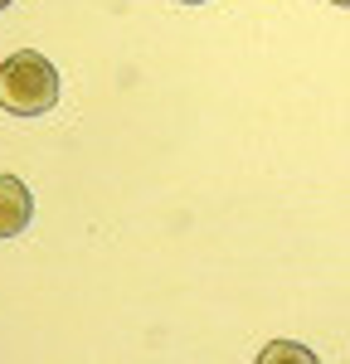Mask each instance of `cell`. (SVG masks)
<instances>
[{"label": "cell", "mask_w": 350, "mask_h": 364, "mask_svg": "<svg viewBox=\"0 0 350 364\" xmlns=\"http://www.w3.org/2000/svg\"><path fill=\"white\" fill-rule=\"evenodd\" d=\"M277 360L317 364V355H312V350H302V345H287V340H277V345H267V350H262V364H277Z\"/></svg>", "instance_id": "obj_3"}, {"label": "cell", "mask_w": 350, "mask_h": 364, "mask_svg": "<svg viewBox=\"0 0 350 364\" xmlns=\"http://www.w3.org/2000/svg\"><path fill=\"white\" fill-rule=\"evenodd\" d=\"M180 5H204V0H180Z\"/></svg>", "instance_id": "obj_4"}, {"label": "cell", "mask_w": 350, "mask_h": 364, "mask_svg": "<svg viewBox=\"0 0 350 364\" xmlns=\"http://www.w3.org/2000/svg\"><path fill=\"white\" fill-rule=\"evenodd\" d=\"M5 5H10V0H0V10H5Z\"/></svg>", "instance_id": "obj_6"}, {"label": "cell", "mask_w": 350, "mask_h": 364, "mask_svg": "<svg viewBox=\"0 0 350 364\" xmlns=\"http://www.w3.org/2000/svg\"><path fill=\"white\" fill-rule=\"evenodd\" d=\"M34 219V195L25 190V180L15 175H0V238H15L25 233Z\"/></svg>", "instance_id": "obj_2"}, {"label": "cell", "mask_w": 350, "mask_h": 364, "mask_svg": "<svg viewBox=\"0 0 350 364\" xmlns=\"http://www.w3.org/2000/svg\"><path fill=\"white\" fill-rule=\"evenodd\" d=\"M58 102V68L34 49L0 63V107L10 117H44Z\"/></svg>", "instance_id": "obj_1"}, {"label": "cell", "mask_w": 350, "mask_h": 364, "mask_svg": "<svg viewBox=\"0 0 350 364\" xmlns=\"http://www.w3.org/2000/svg\"><path fill=\"white\" fill-rule=\"evenodd\" d=\"M331 5H350V0H331Z\"/></svg>", "instance_id": "obj_5"}]
</instances>
